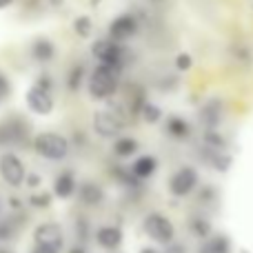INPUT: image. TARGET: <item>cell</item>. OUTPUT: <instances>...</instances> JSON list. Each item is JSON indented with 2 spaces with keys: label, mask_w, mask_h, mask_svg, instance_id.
<instances>
[{
  "label": "cell",
  "mask_w": 253,
  "mask_h": 253,
  "mask_svg": "<svg viewBox=\"0 0 253 253\" xmlns=\"http://www.w3.org/2000/svg\"><path fill=\"white\" fill-rule=\"evenodd\" d=\"M118 67H107V65H98L93 69V74L89 76V93L98 100H107L116 93L118 89Z\"/></svg>",
  "instance_id": "6da1fadb"
},
{
  "label": "cell",
  "mask_w": 253,
  "mask_h": 253,
  "mask_svg": "<svg viewBox=\"0 0 253 253\" xmlns=\"http://www.w3.org/2000/svg\"><path fill=\"white\" fill-rule=\"evenodd\" d=\"M34 147L38 151V156H42L44 160H53V162L65 160L67 153H69V142L60 133H53V131L38 133L34 140Z\"/></svg>",
  "instance_id": "7a4b0ae2"
},
{
  "label": "cell",
  "mask_w": 253,
  "mask_h": 253,
  "mask_svg": "<svg viewBox=\"0 0 253 253\" xmlns=\"http://www.w3.org/2000/svg\"><path fill=\"white\" fill-rule=\"evenodd\" d=\"M144 233H147L151 240L162 242V245H171L173 240V224H171L169 218H165L162 213H149L144 218Z\"/></svg>",
  "instance_id": "3957f363"
},
{
  "label": "cell",
  "mask_w": 253,
  "mask_h": 253,
  "mask_svg": "<svg viewBox=\"0 0 253 253\" xmlns=\"http://www.w3.org/2000/svg\"><path fill=\"white\" fill-rule=\"evenodd\" d=\"M0 175H2V180L7 184H11V187H20L27 180L25 165H22V160L18 156H13V153L0 156Z\"/></svg>",
  "instance_id": "277c9868"
},
{
  "label": "cell",
  "mask_w": 253,
  "mask_h": 253,
  "mask_svg": "<svg viewBox=\"0 0 253 253\" xmlns=\"http://www.w3.org/2000/svg\"><path fill=\"white\" fill-rule=\"evenodd\" d=\"M91 53L100 65L107 67H118L123 62V47H120L116 40H96L91 47Z\"/></svg>",
  "instance_id": "5b68a950"
},
{
  "label": "cell",
  "mask_w": 253,
  "mask_h": 253,
  "mask_svg": "<svg viewBox=\"0 0 253 253\" xmlns=\"http://www.w3.org/2000/svg\"><path fill=\"white\" fill-rule=\"evenodd\" d=\"M196 187H198V171L193 169V167H182V169L175 171L169 180V191L178 198L189 196Z\"/></svg>",
  "instance_id": "8992f818"
},
{
  "label": "cell",
  "mask_w": 253,
  "mask_h": 253,
  "mask_svg": "<svg viewBox=\"0 0 253 253\" xmlns=\"http://www.w3.org/2000/svg\"><path fill=\"white\" fill-rule=\"evenodd\" d=\"M25 100H27V107L38 116H47L53 111V98H51V93H49V89H42V87H38V84L27 89Z\"/></svg>",
  "instance_id": "52a82bcc"
},
{
  "label": "cell",
  "mask_w": 253,
  "mask_h": 253,
  "mask_svg": "<svg viewBox=\"0 0 253 253\" xmlns=\"http://www.w3.org/2000/svg\"><path fill=\"white\" fill-rule=\"evenodd\" d=\"M120 118L114 114V111L105 109V111H96L93 114V131L102 138H116L120 135Z\"/></svg>",
  "instance_id": "ba28073f"
},
{
  "label": "cell",
  "mask_w": 253,
  "mask_h": 253,
  "mask_svg": "<svg viewBox=\"0 0 253 253\" xmlns=\"http://www.w3.org/2000/svg\"><path fill=\"white\" fill-rule=\"evenodd\" d=\"M34 240H36V245H47V247L62 249V229L56 222H42L36 227Z\"/></svg>",
  "instance_id": "9c48e42d"
},
{
  "label": "cell",
  "mask_w": 253,
  "mask_h": 253,
  "mask_svg": "<svg viewBox=\"0 0 253 253\" xmlns=\"http://www.w3.org/2000/svg\"><path fill=\"white\" fill-rule=\"evenodd\" d=\"M109 34H111V40L116 42H123V40H129L138 34V22H135L133 16L125 13V16H118L109 27Z\"/></svg>",
  "instance_id": "30bf717a"
},
{
  "label": "cell",
  "mask_w": 253,
  "mask_h": 253,
  "mask_svg": "<svg viewBox=\"0 0 253 253\" xmlns=\"http://www.w3.org/2000/svg\"><path fill=\"white\" fill-rule=\"evenodd\" d=\"M200 120L209 131H213L222 120V102L220 100H209L200 109Z\"/></svg>",
  "instance_id": "8fae6325"
},
{
  "label": "cell",
  "mask_w": 253,
  "mask_h": 253,
  "mask_svg": "<svg viewBox=\"0 0 253 253\" xmlns=\"http://www.w3.org/2000/svg\"><path fill=\"white\" fill-rule=\"evenodd\" d=\"M96 240L102 249H118L123 245V231L118 227H100L96 233Z\"/></svg>",
  "instance_id": "7c38bea8"
},
{
  "label": "cell",
  "mask_w": 253,
  "mask_h": 253,
  "mask_svg": "<svg viewBox=\"0 0 253 253\" xmlns=\"http://www.w3.org/2000/svg\"><path fill=\"white\" fill-rule=\"evenodd\" d=\"M53 193H56L60 200H67V198H71L76 193V178L71 171H65V173H60L56 178V182H53Z\"/></svg>",
  "instance_id": "4fadbf2b"
},
{
  "label": "cell",
  "mask_w": 253,
  "mask_h": 253,
  "mask_svg": "<svg viewBox=\"0 0 253 253\" xmlns=\"http://www.w3.org/2000/svg\"><path fill=\"white\" fill-rule=\"evenodd\" d=\"M31 56L40 62H49L53 56H56V44L47 38H38L31 44Z\"/></svg>",
  "instance_id": "5bb4252c"
},
{
  "label": "cell",
  "mask_w": 253,
  "mask_h": 253,
  "mask_svg": "<svg viewBox=\"0 0 253 253\" xmlns=\"http://www.w3.org/2000/svg\"><path fill=\"white\" fill-rule=\"evenodd\" d=\"M156 169H158L156 158L153 156H140L138 160L133 162V167H131V173H133V178H149Z\"/></svg>",
  "instance_id": "9a60e30c"
},
{
  "label": "cell",
  "mask_w": 253,
  "mask_h": 253,
  "mask_svg": "<svg viewBox=\"0 0 253 253\" xmlns=\"http://www.w3.org/2000/svg\"><path fill=\"white\" fill-rule=\"evenodd\" d=\"M198 253H231V242L227 236H213L200 247Z\"/></svg>",
  "instance_id": "2e32d148"
},
{
  "label": "cell",
  "mask_w": 253,
  "mask_h": 253,
  "mask_svg": "<svg viewBox=\"0 0 253 253\" xmlns=\"http://www.w3.org/2000/svg\"><path fill=\"white\" fill-rule=\"evenodd\" d=\"M102 189L98 187L96 182H84L83 187H80V200L84 202V205H98V202L102 200Z\"/></svg>",
  "instance_id": "e0dca14e"
},
{
  "label": "cell",
  "mask_w": 253,
  "mask_h": 253,
  "mask_svg": "<svg viewBox=\"0 0 253 253\" xmlns=\"http://www.w3.org/2000/svg\"><path fill=\"white\" fill-rule=\"evenodd\" d=\"M167 129H169V133L173 135L175 140H184L189 133V125L184 118H180V116H171L169 123H167Z\"/></svg>",
  "instance_id": "ac0fdd59"
},
{
  "label": "cell",
  "mask_w": 253,
  "mask_h": 253,
  "mask_svg": "<svg viewBox=\"0 0 253 253\" xmlns=\"http://www.w3.org/2000/svg\"><path fill=\"white\" fill-rule=\"evenodd\" d=\"M138 151V142L133 138H118L114 142V153L118 158H129Z\"/></svg>",
  "instance_id": "d6986e66"
},
{
  "label": "cell",
  "mask_w": 253,
  "mask_h": 253,
  "mask_svg": "<svg viewBox=\"0 0 253 253\" xmlns=\"http://www.w3.org/2000/svg\"><path fill=\"white\" fill-rule=\"evenodd\" d=\"M189 227H191L193 236L207 238V240H209V233H211V222H209V220H205V218H193Z\"/></svg>",
  "instance_id": "ffe728a7"
},
{
  "label": "cell",
  "mask_w": 253,
  "mask_h": 253,
  "mask_svg": "<svg viewBox=\"0 0 253 253\" xmlns=\"http://www.w3.org/2000/svg\"><path fill=\"white\" fill-rule=\"evenodd\" d=\"M91 29H93V20L89 16H80V18H76V22H74V31L80 36V38H87L89 34H91Z\"/></svg>",
  "instance_id": "44dd1931"
},
{
  "label": "cell",
  "mask_w": 253,
  "mask_h": 253,
  "mask_svg": "<svg viewBox=\"0 0 253 253\" xmlns=\"http://www.w3.org/2000/svg\"><path fill=\"white\" fill-rule=\"evenodd\" d=\"M142 118L147 120L149 125L160 123V120H162V111H160V107H156V105H151V102H147V105H144V111H142Z\"/></svg>",
  "instance_id": "7402d4cb"
},
{
  "label": "cell",
  "mask_w": 253,
  "mask_h": 253,
  "mask_svg": "<svg viewBox=\"0 0 253 253\" xmlns=\"http://www.w3.org/2000/svg\"><path fill=\"white\" fill-rule=\"evenodd\" d=\"M191 65H193V60H191L189 53H178V56H175V67H178L180 71L191 69Z\"/></svg>",
  "instance_id": "603a6c76"
},
{
  "label": "cell",
  "mask_w": 253,
  "mask_h": 253,
  "mask_svg": "<svg viewBox=\"0 0 253 253\" xmlns=\"http://www.w3.org/2000/svg\"><path fill=\"white\" fill-rule=\"evenodd\" d=\"M51 198L49 196H31V205L34 207H49Z\"/></svg>",
  "instance_id": "cb8c5ba5"
},
{
  "label": "cell",
  "mask_w": 253,
  "mask_h": 253,
  "mask_svg": "<svg viewBox=\"0 0 253 253\" xmlns=\"http://www.w3.org/2000/svg\"><path fill=\"white\" fill-rule=\"evenodd\" d=\"M31 253H60V249H56V247H47V245H36Z\"/></svg>",
  "instance_id": "d4e9b609"
},
{
  "label": "cell",
  "mask_w": 253,
  "mask_h": 253,
  "mask_svg": "<svg viewBox=\"0 0 253 253\" xmlns=\"http://www.w3.org/2000/svg\"><path fill=\"white\" fill-rule=\"evenodd\" d=\"M80 74H83V69H80V67H76V69H74V76H71V80H69V87H71V89H78V84H80Z\"/></svg>",
  "instance_id": "484cf974"
},
{
  "label": "cell",
  "mask_w": 253,
  "mask_h": 253,
  "mask_svg": "<svg viewBox=\"0 0 253 253\" xmlns=\"http://www.w3.org/2000/svg\"><path fill=\"white\" fill-rule=\"evenodd\" d=\"M165 253H187V251H184L182 245H169V247L165 249Z\"/></svg>",
  "instance_id": "4316f807"
},
{
  "label": "cell",
  "mask_w": 253,
  "mask_h": 253,
  "mask_svg": "<svg viewBox=\"0 0 253 253\" xmlns=\"http://www.w3.org/2000/svg\"><path fill=\"white\" fill-rule=\"evenodd\" d=\"M27 184H29V187H38L40 178H38V175H29V178H27Z\"/></svg>",
  "instance_id": "83f0119b"
},
{
  "label": "cell",
  "mask_w": 253,
  "mask_h": 253,
  "mask_svg": "<svg viewBox=\"0 0 253 253\" xmlns=\"http://www.w3.org/2000/svg\"><path fill=\"white\" fill-rule=\"evenodd\" d=\"M11 2H13V0H0V9H7Z\"/></svg>",
  "instance_id": "f1b7e54d"
},
{
  "label": "cell",
  "mask_w": 253,
  "mask_h": 253,
  "mask_svg": "<svg viewBox=\"0 0 253 253\" xmlns=\"http://www.w3.org/2000/svg\"><path fill=\"white\" fill-rule=\"evenodd\" d=\"M69 253H87V251H84V249H83V247H74V249H71Z\"/></svg>",
  "instance_id": "f546056e"
},
{
  "label": "cell",
  "mask_w": 253,
  "mask_h": 253,
  "mask_svg": "<svg viewBox=\"0 0 253 253\" xmlns=\"http://www.w3.org/2000/svg\"><path fill=\"white\" fill-rule=\"evenodd\" d=\"M140 253H158V251H156V249H151V247H147V249H142Z\"/></svg>",
  "instance_id": "4dcf8cb0"
},
{
  "label": "cell",
  "mask_w": 253,
  "mask_h": 253,
  "mask_svg": "<svg viewBox=\"0 0 253 253\" xmlns=\"http://www.w3.org/2000/svg\"><path fill=\"white\" fill-rule=\"evenodd\" d=\"M0 253H9V251H4V249H2V251H0Z\"/></svg>",
  "instance_id": "1f68e13d"
},
{
  "label": "cell",
  "mask_w": 253,
  "mask_h": 253,
  "mask_svg": "<svg viewBox=\"0 0 253 253\" xmlns=\"http://www.w3.org/2000/svg\"><path fill=\"white\" fill-rule=\"evenodd\" d=\"M0 102H2V98H0Z\"/></svg>",
  "instance_id": "d6a6232c"
}]
</instances>
